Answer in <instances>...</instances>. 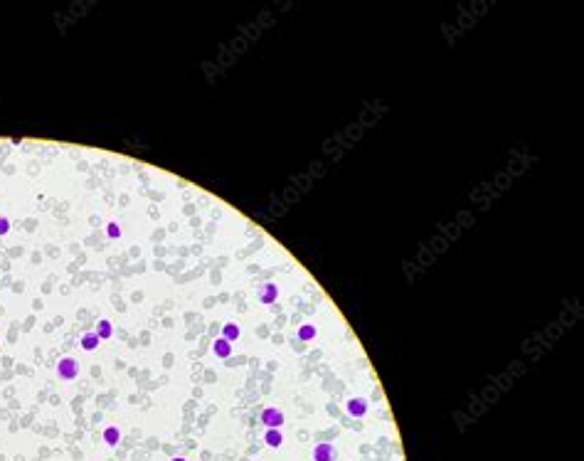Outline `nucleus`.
I'll list each match as a JSON object with an SVG mask.
<instances>
[{
  "mask_svg": "<svg viewBox=\"0 0 584 461\" xmlns=\"http://www.w3.org/2000/svg\"><path fill=\"white\" fill-rule=\"evenodd\" d=\"M298 335H301V338H303V340H311V338H313V335H316V331H313V328H311V326H303V328H301V331H298Z\"/></svg>",
  "mask_w": 584,
  "mask_h": 461,
  "instance_id": "obj_14",
  "label": "nucleus"
},
{
  "mask_svg": "<svg viewBox=\"0 0 584 461\" xmlns=\"http://www.w3.org/2000/svg\"><path fill=\"white\" fill-rule=\"evenodd\" d=\"M106 235H109V237H111V239L121 237V227H119V224H116V222H109V224H106Z\"/></svg>",
  "mask_w": 584,
  "mask_h": 461,
  "instance_id": "obj_12",
  "label": "nucleus"
},
{
  "mask_svg": "<svg viewBox=\"0 0 584 461\" xmlns=\"http://www.w3.org/2000/svg\"><path fill=\"white\" fill-rule=\"evenodd\" d=\"M348 412L353 417H362V414L367 412V402H365L362 397H355V400H350L348 402Z\"/></svg>",
  "mask_w": 584,
  "mask_h": 461,
  "instance_id": "obj_6",
  "label": "nucleus"
},
{
  "mask_svg": "<svg viewBox=\"0 0 584 461\" xmlns=\"http://www.w3.org/2000/svg\"><path fill=\"white\" fill-rule=\"evenodd\" d=\"M119 439H121V432H119V427L109 424V427L104 429V442H106L109 447H116V444H119Z\"/></svg>",
  "mask_w": 584,
  "mask_h": 461,
  "instance_id": "obj_10",
  "label": "nucleus"
},
{
  "mask_svg": "<svg viewBox=\"0 0 584 461\" xmlns=\"http://www.w3.org/2000/svg\"><path fill=\"white\" fill-rule=\"evenodd\" d=\"M8 232H10V220L5 215H0V237H5Z\"/></svg>",
  "mask_w": 584,
  "mask_h": 461,
  "instance_id": "obj_13",
  "label": "nucleus"
},
{
  "mask_svg": "<svg viewBox=\"0 0 584 461\" xmlns=\"http://www.w3.org/2000/svg\"><path fill=\"white\" fill-rule=\"evenodd\" d=\"M239 335H242V328H239L237 323H224V326H222V338H224V340L235 343Z\"/></svg>",
  "mask_w": 584,
  "mask_h": 461,
  "instance_id": "obj_9",
  "label": "nucleus"
},
{
  "mask_svg": "<svg viewBox=\"0 0 584 461\" xmlns=\"http://www.w3.org/2000/svg\"><path fill=\"white\" fill-rule=\"evenodd\" d=\"M262 422H264L266 429H281V424H284V412L276 409V407H266L264 412H262Z\"/></svg>",
  "mask_w": 584,
  "mask_h": 461,
  "instance_id": "obj_2",
  "label": "nucleus"
},
{
  "mask_svg": "<svg viewBox=\"0 0 584 461\" xmlns=\"http://www.w3.org/2000/svg\"><path fill=\"white\" fill-rule=\"evenodd\" d=\"M170 461H188V459H182V456H175V459H170Z\"/></svg>",
  "mask_w": 584,
  "mask_h": 461,
  "instance_id": "obj_15",
  "label": "nucleus"
},
{
  "mask_svg": "<svg viewBox=\"0 0 584 461\" xmlns=\"http://www.w3.org/2000/svg\"><path fill=\"white\" fill-rule=\"evenodd\" d=\"M82 348L84 350H97L99 348V335L91 331V333H84L82 335Z\"/></svg>",
  "mask_w": 584,
  "mask_h": 461,
  "instance_id": "obj_11",
  "label": "nucleus"
},
{
  "mask_svg": "<svg viewBox=\"0 0 584 461\" xmlns=\"http://www.w3.org/2000/svg\"><path fill=\"white\" fill-rule=\"evenodd\" d=\"M264 442H266V447L278 449V447H281V442H284L281 429H266V432H264Z\"/></svg>",
  "mask_w": 584,
  "mask_h": 461,
  "instance_id": "obj_7",
  "label": "nucleus"
},
{
  "mask_svg": "<svg viewBox=\"0 0 584 461\" xmlns=\"http://www.w3.org/2000/svg\"><path fill=\"white\" fill-rule=\"evenodd\" d=\"M94 333L99 335V340H109V338L113 335V323L106 321V318H104V321H99L97 328H94Z\"/></svg>",
  "mask_w": 584,
  "mask_h": 461,
  "instance_id": "obj_5",
  "label": "nucleus"
},
{
  "mask_svg": "<svg viewBox=\"0 0 584 461\" xmlns=\"http://www.w3.org/2000/svg\"><path fill=\"white\" fill-rule=\"evenodd\" d=\"M333 459H335L333 444L323 442V444H318V447L313 449V461H333Z\"/></svg>",
  "mask_w": 584,
  "mask_h": 461,
  "instance_id": "obj_3",
  "label": "nucleus"
},
{
  "mask_svg": "<svg viewBox=\"0 0 584 461\" xmlns=\"http://www.w3.org/2000/svg\"><path fill=\"white\" fill-rule=\"evenodd\" d=\"M212 353H215L217 358H229V355H232V343L224 340V338H217L215 345H212Z\"/></svg>",
  "mask_w": 584,
  "mask_h": 461,
  "instance_id": "obj_4",
  "label": "nucleus"
},
{
  "mask_svg": "<svg viewBox=\"0 0 584 461\" xmlns=\"http://www.w3.org/2000/svg\"><path fill=\"white\" fill-rule=\"evenodd\" d=\"M278 296V289H276V284H264L262 289H259V298L264 301V304H271L274 298Z\"/></svg>",
  "mask_w": 584,
  "mask_h": 461,
  "instance_id": "obj_8",
  "label": "nucleus"
},
{
  "mask_svg": "<svg viewBox=\"0 0 584 461\" xmlns=\"http://www.w3.org/2000/svg\"><path fill=\"white\" fill-rule=\"evenodd\" d=\"M57 375H59V380H77L79 377V363L74 360V358H62L59 363H57Z\"/></svg>",
  "mask_w": 584,
  "mask_h": 461,
  "instance_id": "obj_1",
  "label": "nucleus"
}]
</instances>
